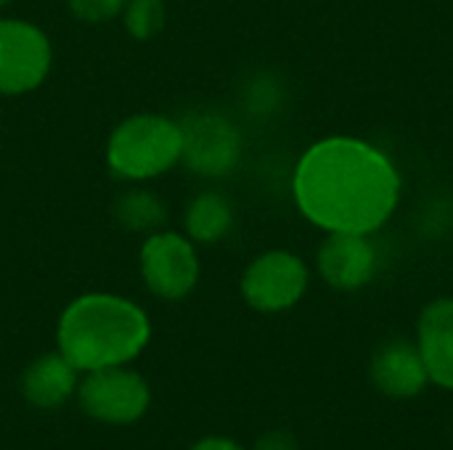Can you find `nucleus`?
Segmentation results:
<instances>
[{"mask_svg": "<svg viewBox=\"0 0 453 450\" xmlns=\"http://www.w3.org/2000/svg\"><path fill=\"white\" fill-rule=\"evenodd\" d=\"M151 339V321L141 305L109 292L72 300L56 326V350L80 371L130 366Z\"/></svg>", "mask_w": 453, "mask_h": 450, "instance_id": "f03ea898", "label": "nucleus"}, {"mask_svg": "<svg viewBox=\"0 0 453 450\" xmlns=\"http://www.w3.org/2000/svg\"><path fill=\"white\" fill-rule=\"evenodd\" d=\"M8 3H11V0H0V8H5Z\"/></svg>", "mask_w": 453, "mask_h": 450, "instance_id": "6ab92c4d", "label": "nucleus"}, {"mask_svg": "<svg viewBox=\"0 0 453 450\" xmlns=\"http://www.w3.org/2000/svg\"><path fill=\"white\" fill-rule=\"evenodd\" d=\"M53 66L48 34L13 16H0V98L37 90Z\"/></svg>", "mask_w": 453, "mask_h": 450, "instance_id": "6e6552de", "label": "nucleus"}, {"mask_svg": "<svg viewBox=\"0 0 453 450\" xmlns=\"http://www.w3.org/2000/svg\"><path fill=\"white\" fill-rule=\"evenodd\" d=\"M292 194L303 217L316 228L372 236L401 202V172L382 149L361 138L332 135L300 156Z\"/></svg>", "mask_w": 453, "mask_h": 450, "instance_id": "f257e3e1", "label": "nucleus"}, {"mask_svg": "<svg viewBox=\"0 0 453 450\" xmlns=\"http://www.w3.org/2000/svg\"><path fill=\"white\" fill-rule=\"evenodd\" d=\"M80 387V371L56 350L37 355L21 374V395L32 408L56 411L66 406Z\"/></svg>", "mask_w": 453, "mask_h": 450, "instance_id": "f8f14e48", "label": "nucleus"}, {"mask_svg": "<svg viewBox=\"0 0 453 450\" xmlns=\"http://www.w3.org/2000/svg\"><path fill=\"white\" fill-rule=\"evenodd\" d=\"M74 398L93 422L127 427L146 416L151 406V387L130 366H111L82 374Z\"/></svg>", "mask_w": 453, "mask_h": 450, "instance_id": "20e7f679", "label": "nucleus"}, {"mask_svg": "<svg viewBox=\"0 0 453 450\" xmlns=\"http://www.w3.org/2000/svg\"><path fill=\"white\" fill-rule=\"evenodd\" d=\"M114 220L133 233H157L167 223V207L165 202L149 191V188H127L125 194L117 196L114 207Z\"/></svg>", "mask_w": 453, "mask_h": 450, "instance_id": "4468645a", "label": "nucleus"}, {"mask_svg": "<svg viewBox=\"0 0 453 450\" xmlns=\"http://www.w3.org/2000/svg\"><path fill=\"white\" fill-rule=\"evenodd\" d=\"M316 265L332 289L358 292L374 278L380 255L366 233H329L319 247Z\"/></svg>", "mask_w": 453, "mask_h": 450, "instance_id": "1a4fd4ad", "label": "nucleus"}, {"mask_svg": "<svg viewBox=\"0 0 453 450\" xmlns=\"http://www.w3.org/2000/svg\"><path fill=\"white\" fill-rule=\"evenodd\" d=\"M127 0H69V11L82 24H101L122 16Z\"/></svg>", "mask_w": 453, "mask_h": 450, "instance_id": "dca6fc26", "label": "nucleus"}, {"mask_svg": "<svg viewBox=\"0 0 453 450\" xmlns=\"http://www.w3.org/2000/svg\"><path fill=\"white\" fill-rule=\"evenodd\" d=\"M369 371H372L374 387L393 400L417 398L430 385V374L419 355V347L406 339L385 342L374 353Z\"/></svg>", "mask_w": 453, "mask_h": 450, "instance_id": "9d476101", "label": "nucleus"}, {"mask_svg": "<svg viewBox=\"0 0 453 450\" xmlns=\"http://www.w3.org/2000/svg\"><path fill=\"white\" fill-rule=\"evenodd\" d=\"M417 347L430 382L453 390V297H441L425 305L417 324Z\"/></svg>", "mask_w": 453, "mask_h": 450, "instance_id": "9b49d317", "label": "nucleus"}, {"mask_svg": "<svg viewBox=\"0 0 453 450\" xmlns=\"http://www.w3.org/2000/svg\"><path fill=\"white\" fill-rule=\"evenodd\" d=\"M0 122H3V109H0Z\"/></svg>", "mask_w": 453, "mask_h": 450, "instance_id": "aec40b11", "label": "nucleus"}, {"mask_svg": "<svg viewBox=\"0 0 453 450\" xmlns=\"http://www.w3.org/2000/svg\"><path fill=\"white\" fill-rule=\"evenodd\" d=\"M138 271L143 286L165 300L178 302L188 297L199 284V252L196 244L178 231H157L149 233L138 252Z\"/></svg>", "mask_w": 453, "mask_h": 450, "instance_id": "39448f33", "label": "nucleus"}, {"mask_svg": "<svg viewBox=\"0 0 453 450\" xmlns=\"http://www.w3.org/2000/svg\"><path fill=\"white\" fill-rule=\"evenodd\" d=\"M234 228V204L220 191L194 196L183 210V233L194 244H218Z\"/></svg>", "mask_w": 453, "mask_h": 450, "instance_id": "ddd939ff", "label": "nucleus"}, {"mask_svg": "<svg viewBox=\"0 0 453 450\" xmlns=\"http://www.w3.org/2000/svg\"><path fill=\"white\" fill-rule=\"evenodd\" d=\"M188 450H247L242 448L236 440H231V438H223V435H210V438H202V440H196L194 446Z\"/></svg>", "mask_w": 453, "mask_h": 450, "instance_id": "a211bd4d", "label": "nucleus"}, {"mask_svg": "<svg viewBox=\"0 0 453 450\" xmlns=\"http://www.w3.org/2000/svg\"><path fill=\"white\" fill-rule=\"evenodd\" d=\"M180 122L167 114L141 111L125 117L106 141V167L127 183H149L180 164Z\"/></svg>", "mask_w": 453, "mask_h": 450, "instance_id": "7ed1b4c3", "label": "nucleus"}, {"mask_svg": "<svg viewBox=\"0 0 453 450\" xmlns=\"http://www.w3.org/2000/svg\"><path fill=\"white\" fill-rule=\"evenodd\" d=\"M167 21V5L165 0H127L122 11V24L127 34L135 40H151L162 32Z\"/></svg>", "mask_w": 453, "mask_h": 450, "instance_id": "2eb2a0df", "label": "nucleus"}, {"mask_svg": "<svg viewBox=\"0 0 453 450\" xmlns=\"http://www.w3.org/2000/svg\"><path fill=\"white\" fill-rule=\"evenodd\" d=\"M183 151L180 164H186L199 178H226L231 175L244 151L239 127L220 111L202 109L180 119Z\"/></svg>", "mask_w": 453, "mask_h": 450, "instance_id": "423d86ee", "label": "nucleus"}, {"mask_svg": "<svg viewBox=\"0 0 453 450\" xmlns=\"http://www.w3.org/2000/svg\"><path fill=\"white\" fill-rule=\"evenodd\" d=\"M311 271L300 255L289 249H268L244 268L242 297L257 313H284L305 297Z\"/></svg>", "mask_w": 453, "mask_h": 450, "instance_id": "0eeeda50", "label": "nucleus"}, {"mask_svg": "<svg viewBox=\"0 0 453 450\" xmlns=\"http://www.w3.org/2000/svg\"><path fill=\"white\" fill-rule=\"evenodd\" d=\"M252 450H297V443H295V438H292L289 432L276 430V432L263 435V438L255 443V448Z\"/></svg>", "mask_w": 453, "mask_h": 450, "instance_id": "f3484780", "label": "nucleus"}]
</instances>
